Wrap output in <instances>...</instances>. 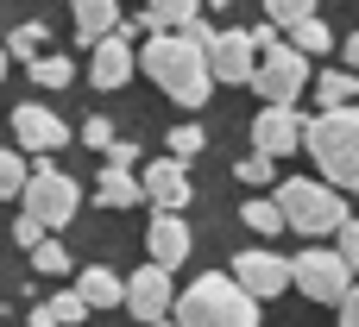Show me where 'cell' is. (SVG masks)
I'll list each match as a JSON object with an SVG mask.
<instances>
[{"label":"cell","instance_id":"cb8c5ba5","mask_svg":"<svg viewBox=\"0 0 359 327\" xmlns=\"http://www.w3.org/2000/svg\"><path fill=\"white\" fill-rule=\"evenodd\" d=\"M69 76H76V63H69L63 50H44V57L32 63V82H38V88H69Z\"/></svg>","mask_w":359,"mask_h":327},{"label":"cell","instance_id":"2e32d148","mask_svg":"<svg viewBox=\"0 0 359 327\" xmlns=\"http://www.w3.org/2000/svg\"><path fill=\"white\" fill-rule=\"evenodd\" d=\"M69 13H76V32H82V44L95 50L107 32H120L126 19H120V0H69Z\"/></svg>","mask_w":359,"mask_h":327},{"label":"cell","instance_id":"d6a6232c","mask_svg":"<svg viewBox=\"0 0 359 327\" xmlns=\"http://www.w3.org/2000/svg\"><path fill=\"white\" fill-rule=\"evenodd\" d=\"M107 164H120V170H139V145H120V139H114V145H107Z\"/></svg>","mask_w":359,"mask_h":327},{"label":"cell","instance_id":"5b68a950","mask_svg":"<svg viewBox=\"0 0 359 327\" xmlns=\"http://www.w3.org/2000/svg\"><path fill=\"white\" fill-rule=\"evenodd\" d=\"M297 290H303V302H328V309H341L347 296H353V265H347V252L341 246H303L297 258Z\"/></svg>","mask_w":359,"mask_h":327},{"label":"cell","instance_id":"5bb4252c","mask_svg":"<svg viewBox=\"0 0 359 327\" xmlns=\"http://www.w3.org/2000/svg\"><path fill=\"white\" fill-rule=\"evenodd\" d=\"M139 176H145V202H151V208H170V214H177V208L189 202V170H183V158H151Z\"/></svg>","mask_w":359,"mask_h":327},{"label":"cell","instance_id":"f546056e","mask_svg":"<svg viewBox=\"0 0 359 327\" xmlns=\"http://www.w3.org/2000/svg\"><path fill=\"white\" fill-rule=\"evenodd\" d=\"M164 145H170V158H183V164H189V158H202V145H208V139H202V126H177Z\"/></svg>","mask_w":359,"mask_h":327},{"label":"cell","instance_id":"44dd1931","mask_svg":"<svg viewBox=\"0 0 359 327\" xmlns=\"http://www.w3.org/2000/svg\"><path fill=\"white\" fill-rule=\"evenodd\" d=\"M240 221H246L252 233H265V239L290 227V221H284V202H278V195H246V202H240Z\"/></svg>","mask_w":359,"mask_h":327},{"label":"cell","instance_id":"8d00e7d4","mask_svg":"<svg viewBox=\"0 0 359 327\" xmlns=\"http://www.w3.org/2000/svg\"><path fill=\"white\" fill-rule=\"evenodd\" d=\"M341 57H347V69H359V32H353V38H341Z\"/></svg>","mask_w":359,"mask_h":327},{"label":"cell","instance_id":"4316f807","mask_svg":"<svg viewBox=\"0 0 359 327\" xmlns=\"http://www.w3.org/2000/svg\"><path fill=\"white\" fill-rule=\"evenodd\" d=\"M32 271H44V277H63V271H69V252H63V246L44 233V239L32 246Z\"/></svg>","mask_w":359,"mask_h":327},{"label":"cell","instance_id":"8992f818","mask_svg":"<svg viewBox=\"0 0 359 327\" xmlns=\"http://www.w3.org/2000/svg\"><path fill=\"white\" fill-rule=\"evenodd\" d=\"M19 208H25V214H38V221L57 233V227H69V221H76L82 189H76V176H63V170L38 164V170H32V183H25V195H19Z\"/></svg>","mask_w":359,"mask_h":327},{"label":"cell","instance_id":"9c48e42d","mask_svg":"<svg viewBox=\"0 0 359 327\" xmlns=\"http://www.w3.org/2000/svg\"><path fill=\"white\" fill-rule=\"evenodd\" d=\"M252 145L271 151V158H290V151L309 145V120H303L297 107H284V101H265L259 120H252Z\"/></svg>","mask_w":359,"mask_h":327},{"label":"cell","instance_id":"ffe728a7","mask_svg":"<svg viewBox=\"0 0 359 327\" xmlns=\"http://www.w3.org/2000/svg\"><path fill=\"white\" fill-rule=\"evenodd\" d=\"M353 95H359V69H322V76H316V107H322V113L353 107Z\"/></svg>","mask_w":359,"mask_h":327},{"label":"cell","instance_id":"30bf717a","mask_svg":"<svg viewBox=\"0 0 359 327\" xmlns=\"http://www.w3.org/2000/svg\"><path fill=\"white\" fill-rule=\"evenodd\" d=\"M126 315H139V321H164V315H177V290H170V265H151L145 258V271H133L126 277Z\"/></svg>","mask_w":359,"mask_h":327},{"label":"cell","instance_id":"4fadbf2b","mask_svg":"<svg viewBox=\"0 0 359 327\" xmlns=\"http://www.w3.org/2000/svg\"><path fill=\"white\" fill-rule=\"evenodd\" d=\"M13 139H19L25 151H57V145H69V126H63L50 107L25 101V107H13Z\"/></svg>","mask_w":359,"mask_h":327},{"label":"cell","instance_id":"7402d4cb","mask_svg":"<svg viewBox=\"0 0 359 327\" xmlns=\"http://www.w3.org/2000/svg\"><path fill=\"white\" fill-rule=\"evenodd\" d=\"M44 44H50V25H38V19H25L13 38H6V50H13V63H38L44 57Z\"/></svg>","mask_w":359,"mask_h":327},{"label":"cell","instance_id":"7a4b0ae2","mask_svg":"<svg viewBox=\"0 0 359 327\" xmlns=\"http://www.w3.org/2000/svg\"><path fill=\"white\" fill-rule=\"evenodd\" d=\"M177 321L183 327H259L265 309H259V296L233 271H208V277H196L177 296Z\"/></svg>","mask_w":359,"mask_h":327},{"label":"cell","instance_id":"6da1fadb","mask_svg":"<svg viewBox=\"0 0 359 327\" xmlns=\"http://www.w3.org/2000/svg\"><path fill=\"white\" fill-rule=\"evenodd\" d=\"M139 69L177 101V107H202L215 76V44H202L196 32H151V44L139 50Z\"/></svg>","mask_w":359,"mask_h":327},{"label":"cell","instance_id":"4dcf8cb0","mask_svg":"<svg viewBox=\"0 0 359 327\" xmlns=\"http://www.w3.org/2000/svg\"><path fill=\"white\" fill-rule=\"evenodd\" d=\"M44 233H50V227H44L38 214H25V208H19V221H13V239H19V246H38Z\"/></svg>","mask_w":359,"mask_h":327},{"label":"cell","instance_id":"52a82bcc","mask_svg":"<svg viewBox=\"0 0 359 327\" xmlns=\"http://www.w3.org/2000/svg\"><path fill=\"white\" fill-rule=\"evenodd\" d=\"M303 88H316V76H309V50H297V44H271L265 63H259V76H252V95L290 107Z\"/></svg>","mask_w":359,"mask_h":327},{"label":"cell","instance_id":"ba28073f","mask_svg":"<svg viewBox=\"0 0 359 327\" xmlns=\"http://www.w3.org/2000/svg\"><path fill=\"white\" fill-rule=\"evenodd\" d=\"M133 32H145V19H126L120 32H107V38L95 44V57H88V82H95V88H126V82H133V69H139Z\"/></svg>","mask_w":359,"mask_h":327},{"label":"cell","instance_id":"9a60e30c","mask_svg":"<svg viewBox=\"0 0 359 327\" xmlns=\"http://www.w3.org/2000/svg\"><path fill=\"white\" fill-rule=\"evenodd\" d=\"M145 252H151V265H183L189 258V227H183V214H170V208H158L151 214V227H145Z\"/></svg>","mask_w":359,"mask_h":327},{"label":"cell","instance_id":"1f68e13d","mask_svg":"<svg viewBox=\"0 0 359 327\" xmlns=\"http://www.w3.org/2000/svg\"><path fill=\"white\" fill-rule=\"evenodd\" d=\"M82 145H88V151H107V145H114V126H107V120L95 113V120L82 126Z\"/></svg>","mask_w":359,"mask_h":327},{"label":"cell","instance_id":"836d02e7","mask_svg":"<svg viewBox=\"0 0 359 327\" xmlns=\"http://www.w3.org/2000/svg\"><path fill=\"white\" fill-rule=\"evenodd\" d=\"M341 252H347V265L359 271V214L347 221V227H341Z\"/></svg>","mask_w":359,"mask_h":327},{"label":"cell","instance_id":"484cf974","mask_svg":"<svg viewBox=\"0 0 359 327\" xmlns=\"http://www.w3.org/2000/svg\"><path fill=\"white\" fill-rule=\"evenodd\" d=\"M290 44H297V50H309V57H322V50H341V44H334V32H328L322 19H303V25L290 32Z\"/></svg>","mask_w":359,"mask_h":327},{"label":"cell","instance_id":"74e56055","mask_svg":"<svg viewBox=\"0 0 359 327\" xmlns=\"http://www.w3.org/2000/svg\"><path fill=\"white\" fill-rule=\"evenodd\" d=\"M208 6H215V13H221V6H233V0H208Z\"/></svg>","mask_w":359,"mask_h":327},{"label":"cell","instance_id":"e0dca14e","mask_svg":"<svg viewBox=\"0 0 359 327\" xmlns=\"http://www.w3.org/2000/svg\"><path fill=\"white\" fill-rule=\"evenodd\" d=\"M95 202H101V208H133V202H145V176H133V170L107 164V170H101V183H95Z\"/></svg>","mask_w":359,"mask_h":327},{"label":"cell","instance_id":"e575fe53","mask_svg":"<svg viewBox=\"0 0 359 327\" xmlns=\"http://www.w3.org/2000/svg\"><path fill=\"white\" fill-rule=\"evenodd\" d=\"M341 327H359V284H353V296L341 302Z\"/></svg>","mask_w":359,"mask_h":327},{"label":"cell","instance_id":"83f0119b","mask_svg":"<svg viewBox=\"0 0 359 327\" xmlns=\"http://www.w3.org/2000/svg\"><path fill=\"white\" fill-rule=\"evenodd\" d=\"M271 164H278L271 151H246V158L233 164V176H240V183H252V189H265V183H271Z\"/></svg>","mask_w":359,"mask_h":327},{"label":"cell","instance_id":"d590c367","mask_svg":"<svg viewBox=\"0 0 359 327\" xmlns=\"http://www.w3.org/2000/svg\"><path fill=\"white\" fill-rule=\"evenodd\" d=\"M32 327H63V321L50 315V302H38V309H32Z\"/></svg>","mask_w":359,"mask_h":327},{"label":"cell","instance_id":"f1b7e54d","mask_svg":"<svg viewBox=\"0 0 359 327\" xmlns=\"http://www.w3.org/2000/svg\"><path fill=\"white\" fill-rule=\"evenodd\" d=\"M88 309H95V302H88L82 290H63V296H50V315H57L63 327H76L82 315H88Z\"/></svg>","mask_w":359,"mask_h":327},{"label":"cell","instance_id":"7c38bea8","mask_svg":"<svg viewBox=\"0 0 359 327\" xmlns=\"http://www.w3.org/2000/svg\"><path fill=\"white\" fill-rule=\"evenodd\" d=\"M259 63H265V50H259L252 32H221V38H215V76H221V82H252Z\"/></svg>","mask_w":359,"mask_h":327},{"label":"cell","instance_id":"d4e9b609","mask_svg":"<svg viewBox=\"0 0 359 327\" xmlns=\"http://www.w3.org/2000/svg\"><path fill=\"white\" fill-rule=\"evenodd\" d=\"M316 6H322V0H265V19H271V25H284V32H297L303 19H322Z\"/></svg>","mask_w":359,"mask_h":327},{"label":"cell","instance_id":"ac0fdd59","mask_svg":"<svg viewBox=\"0 0 359 327\" xmlns=\"http://www.w3.org/2000/svg\"><path fill=\"white\" fill-rule=\"evenodd\" d=\"M76 290H82L95 309H126V277H114L107 265H88V271H76Z\"/></svg>","mask_w":359,"mask_h":327},{"label":"cell","instance_id":"603a6c76","mask_svg":"<svg viewBox=\"0 0 359 327\" xmlns=\"http://www.w3.org/2000/svg\"><path fill=\"white\" fill-rule=\"evenodd\" d=\"M25 183H32V164H25V145H6L0 151V195H25Z\"/></svg>","mask_w":359,"mask_h":327},{"label":"cell","instance_id":"d6986e66","mask_svg":"<svg viewBox=\"0 0 359 327\" xmlns=\"http://www.w3.org/2000/svg\"><path fill=\"white\" fill-rule=\"evenodd\" d=\"M139 19H145V32H183L202 19V0H145Z\"/></svg>","mask_w":359,"mask_h":327},{"label":"cell","instance_id":"3957f363","mask_svg":"<svg viewBox=\"0 0 359 327\" xmlns=\"http://www.w3.org/2000/svg\"><path fill=\"white\" fill-rule=\"evenodd\" d=\"M309 158L334 189H359V101L309 120Z\"/></svg>","mask_w":359,"mask_h":327},{"label":"cell","instance_id":"277c9868","mask_svg":"<svg viewBox=\"0 0 359 327\" xmlns=\"http://www.w3.org/2000/svg\"><path fill=\"white\" fill-rule=\"evenodd\" d=\"M278 202H284V221H290V233H341L353 214H347V195L328 183V176H290V183H278L271 189Z\"/></svg>","mask_w":359,"mask_h":327},{"label":"cell","instance_id":"8fae6325","mask_svg":"<svg viewBox=\"0 0 359 327\" xmlns=\"http://www.w3.org/2000/svg\"><path fill=\"white\" fill-rule=\"evenodd\" d=\"M233 277L265 302V296H284V290L297 284V265H290V258H278V252H265V246H252V252H240V258H233Z\"/></svg>","mask_w":359,"mask_h":327}]
</instances>
